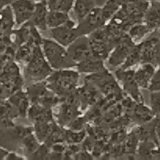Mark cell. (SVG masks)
Here are the masks:
<instances>
[{
  "label": "cell",
  "mask_w": 160,
  "mask_h": 160,
  "mask_svg": "<svg viewBox=\"0 0 160 160\" xmlns=\"http://www.w3.org/2000/svg\"><path fill=\"white\" fill-rule=\"evenodd\" d=\"M106 25L88 35L92 55L102 60L108 59L119 41L109 34Z\"/></svg>",
  "instance_id": "5"
},
{
  "label": "cell",
  "mask_w": 160,
  "mask_h": 160,
  "mask_svg": "<svg viewBox=\"0 0 160 160\" xmlns=\"http://www.w3.org/2000/svg\"><path fill=\"white\" fill-rule=\"evenodd\" d=\"M148 90L151 92H160V68L158 67L150 81Z\"/></svg>",
  "instance_id": "32"
},
{
  "label": "cell",
  "mask_w": 160,
  "mask_h": 160,
  "mask_svg": "<svg viewBox=\"0 0 160 160\" xmlns=\"http://www.w3.org/2000/svg\"><path fill=\"white\" fill-rule=\"evenodd\" d=\"M146 1H148V2H152V1H154V0H146Z\"/></svg>",
  "instance_id": "39"
},
{
  "label": "cell",
  "mask_w": 160,
  "mask_h": 160,
  "mask_svg": "<svg viewBox=\"0 0 160 160\" xmlns=\"http://www.w3.org/2000/svg\"><path fill=\"white\" fill-rule=\"evenodd\" d=\"M156 1H159V2H160V0H156Z\"/></svg>",
  "instance_id": "40"
},
{
  "label": "cell",
  "mask_w": 160,
  "mask_h": 160,
  "mask_svg": "<svg viewBox=\"0 0 160 160\" xmlns=\"http://www.w3.org/2000/svg\"><path fill=\"white\" fill-rule=\"evenodd\" d=\"M25 159H26L25 156H20V155L14 152H9V153L8 154V156H6L5 160H22Z\"/></svg>",
  "instance_id": "35"
},
{
  "label": "cell",
  "mask_w": 160,
  "mask_h": 160,
  "mask_svg": "<svg viewBox=\"0 0 160 160\" xmlns=\"http://www.w3.org/2000/svg\"><path fill=\"white\" fill-rule=\"evenodd\" d=\"M137 43L132 40L128 34H123L112 50L111 51L108 57V63L112 67H120L126 60L127 57L130 54L134 47Z\"/></svg>",
  "instance_id": "6"
},
{
  "label": "cell",
  "mask_w": 160,
  "mask_h": 160,
  "mask_svg": "<svg viewBox=\"0 0 160 160\" xmlns=\"http://www.w3.org/2000/svg\"><path fill=\"white\" fill-rule=\"evenodd\" d=\"M34 48V46L29 43H25L20 45L16 51L15 60L17 62H23L26 64L32 57Z\"/></svg>",
  "instance_id": "27"
},
{
  "label": "cell",
  "mask_w": 160,
  "mask_h": 160,
  "mask_svg": "<svg viewBox=\"0 0 160 160\" xmlns=\"http://www.w3.org/2000/svg\"><path fill=\"white\" fill-rule=\"evenodd\" d=\"M33 1H34L35 2H42V1H45V0H33Z\"/></svg>",
  "instance_id": "38"
},
{
  "label": "cell",
  "mask_w": 160,
  "mask_h": 160,
  "mask_svg": "<svg viewBox=\"0 0 160 160\" xmlns=\"http://www.w3.org/2000/svg\"><path fill=\"white\" fill-rule=\"evenodd\" d=\"M14 0H1V4H2V8L5 7L6 6H10L12 2H13Z\"/></svg>",
  "instance_id": "37"
},
{
  "label": "cell",
  "mask_w": 160,
  "mask_h": 160,
  "mask_svg": "<svg viewBox=\"0 0 160 160\" xmlns=\"http://www.w3.org/2000/svg\"><path fill=\"white\" fill-rule=\"evenodd\" d=\"M10 6L13 11L16 23L21 26L31 20L35 9L36 2L33 0H14Z\"/></svg>",
  "instance_id": "11"
},
{
  "label": "cell",
  "mask_w": 160,
  "mask_h": 160,
  "mask_svg": "<svg viewBox=\"0 0 160 160\" xmlns=\"http://www.w3.org/2000/svg\"><path fill=\"white\" fill-rule=\"evenodd\" d=\"M42 48L47 61L54 70L72 69L77 66V62L70 56L67 47L53 39L44 38Z\"/></svg>",
  "instance_id": "2"
},
{
  "label": "cell",
  "mask_w": 160,
  "mask_h": 160,
  "mask_svg": "<svg viewBox=\"0 0 160 160\" xmlns=\"http://www.w3.org/2000/svg\"><path fill=\"white\" fill-rule=\"evenodd\" d=\"M7 100L16 109L19 117L24 118L28 116L30 104H31V102L27 92H23L22 89H20L8 98Z\"/></svg>",
  "instance_id": "12"
},
{
  "label": "cell",
  "mask_w": 160,
  "mask_h": 160,
  "mask_svg": "<svg viewBox=\"0 0 160 160\" xmlns=\"http://www.w3.org/2000/svg\"><path fill=\"white\" fill-rule=\"evenodd\" d=\"M134 72L135 71L131 69L124 70L119 67L118 70H116L115 75L117 79L121 82L124 92L135 102L138 103L142 102L143 98L139 91V88H141L139 87L134 78Z\"/></svg>",
  "instance_id": "8"
},
{
  "label": "cell",
  "mask_w": 160,
  "mask_h": 160,
  "mask_svg": "<svg viewBox=\"0 0 160 160\" xmlns=\"http://www.w3.org/2000/svg\"><path fill=\"white\" fill-rule=\"evenodd\" d=\"M73 103H65L62 106L60 112L59 114V119L60 123H67L70 122V120L76 117L78 110Z\"/></svg>",
  "instance_id": "30"
},
{
  "label": "cell",
  "mask_w": 160,
  "mask_h": 160,
  "mask_svg": "<svg viewBox=\"0 0 160 160\" xmlns=\"http://www.w3.org/2000/svg\"><path fill=\"white\" fill-rule=\"evenodd\" d=\"M150 108L156 117H160V92H151L149 95Z\"/></svg>",
  "instance_id": "31"
},
{
  "label": "cell",
  "mask_w": 160,
  "mask_h": 160,
  "mask_svg": "<svg viewBox=\"0 0 160 160\" xmlns=\"http://www.w3.org/2000/svg\"><path fill=\"white\" fill-rule=\"evenodd\" d=\"M123 2L124 0H107L104 6H102V14L107 23L120 10Z\"/></svg>",
  "instance_id": "25"
},
{
  "label": "cell",
  "mask_w": 160,
  "mask_h": 160,
  "mask_svg": "<svg viewBox=\"0 0 160 160\" xmlns=\"http://www.w3.org/2000/svg\"><path fill=\"white\" fill-rule=\"evenodd\" d=\"M155 66L160 68V38L156 42L155 49Z\"/></svg>",
  "instance_id": "34"
},
{
  "label": "cell",
  "mask_w": 160,
  "mask_h": 160,
  "mask_svg": "<svg viewBox=\"0 0 160 160\" xmlns=\"http://www.w3.org/2000/svg\"><path fill=\"white\" fill-rule=\"evenodd\" d=\"M23 78L20 67L15 61L9 62L1 69V98L7 99L17 91L22 89Z\"/></svg>",
  "instance_id": "4"
},
{
  "label": "cell",
  "mask_w": 160,
  "mask_h": 160,
  "mask_svg": "<svg viewBox=\"0 0 160 160\" xmlns=\"http://www.w3.org/2000/svg\"><path fill=\"white\" fill-rule=\"evenodd\" d=\"M54 71L47 61L42 46H35L31 59L25 64L23 78L30 83L44 81Z\"/></svg>",
  "instance_id": "3"
},
{
  "label": "cell",
  "mask_w": 160,
  "mask_h": 160,
  "mask_svg": "<svg viewBox=\"0 0 160 160\" xmlns=\"http://www.w3.org/2000/svg\"><path fill=\"white\" fill-rule=\"evenodd\" d=\"M107 21L102 14L101 7H96L77 25L78 35H89L106 24Z\"/></svg>",
  "instance_id": "7"
},
{
  "label": "cell",
  "mask_w": 160,
  "mask_h": 160,
  "mask_svg": "<svg viewBox=\"0 0 160 160\" xmlns=\"http://www.w3.org/2000/svg\"><path fill=\"white\" fill-rule=\"evenodd\" d=\"M76 67L77 70L80 73H85L88 75L99 73L106 70L104 60L94 56H90L84 60L78 62Z\"/></svg>",
  "instance_id": "15"
},
{
  "label": "cell",
  "mask_w": 160,
  "mask_h": 160,
  "mask_svg": "<svg viewBox=\"0 0 160 160\" xmlns=\"http://www.w3.org/2000/svg\"><path fill=\"white\" fill-rule=\"evenodd\" d=\"M143 22L152 32L160 30V2L152 1L144 16Z\"/></svg>",
  "instance_id": "14"
},
{
  "label": "cell",
  "mask_w": 160,
  "mask_h": 160,
  "mask_svg": "<svg viewBox=\"0 0 160 160\" xmlns=\"http://www.w3.org/2000/svg\"><path fill=\"white\" fill-rule=\"evenodd\" d=\"M95 7V0H75L73 10L78 22L84 20Z\"/></svg>",
  "instance_id": "20"
},
{
  "label": "cell",
  "mask_w": 160,
  "mask_h": 160,
  "mask_svg": "<svg viewBox=\"0 0 160 160\" xmlns=\"http://www.w3.org/2000/svg\"><path fill=\"white\" fill-rule=\"evenodd\" d=\"M69 13L61 11L49 10L48 15V27L49 29L65 24L70 20Z\"/></svg>",
  "instance_id": "23"
},
{
  "label": "cell",
  "mask_w": 160,
  "mask_h": 160,
  "mask_svg": "<svg viewBox=\"0 0 160 160\" xmlns=\"http://www.w3.org/2000/svg\"><path fill=\"white\" fill-rule=\"evenodd\" d=\"M67 50L70 56L77 64L93 56L91 49L88 35L79 36L73 43L67 47Z\"/></svg>",
  "instance_id": "10"
},
{
  "label": "cell",
  "mask_w": 160,
  "mask_h": 160,
  "mask_svg": "<svg viewBox=\"0 0 160 160\" xmlns=\"http://www.w3.org/2000/svg\"><path fill=\"white\" fill-rule=\"evenodd\" d=\"M49 34L52 39L67 48L79 37L76 23L72 19L62 26L51 28Z\"/></svg>",
  "instance_id": "9"
},
{
  "label": "cell",
  "mask_w": 160,
  "mask_h": 160,
  "mask_svg": "<svg viewBox=\"0 0 160 160\" xmlns=\"http://www.w3.org/2000/svg\"><path fill=\"white\" fill-rule=\"evenodd\" d=\"M141 48H142V46H141L140 42V43H138L137 45L134 47L132 51H131V52H130V54L128 55L126 60L123 62V65L120 67V68L124 69V70H127V69H131V67L138 65V63H141V58H142Z\"/></svg>",
  "instance_id": "28"
},
{
  "label": "cell",
  "mask_w": 160,
  "mask_h": 160,
  "mask_svg": "<svg viewBox=\"0 0 160 160\" xmlns=\"http://www.w3.org/2000/svg\"><path fill=\"white\" fill-rule=\"evenodd\" d=\"M34 132L36 137L41 143L48 140L53 129V124L52 122H37L34 123Z\"/></svg>",
  "instance_id": "22"
},
{
  "label": "cell",
  "mask_w": 160,
  "mask_h": 160,
  "mask_svg": "<svg viewBox=\"0 0 160 160\" xmlns=\"http://www.w3.org/2000/svg\"><path fill=\"white\" fill-rule=\"evenodd\" d=\"M49 151L46 145H41L40 147L30 156L32 159H48Z\"/></svg>",
  "instance_id": "33"
},
{
  "label": "cell",
  "mask_w": 160,
  "mask_h": 160,
  "mask_svg": "<svg viewBox=\"0 0 160 160\" xmlns=\"http://www.w3.org/2000/svg\"><path fill=\"white\" fill-rule=\"evenodd\" d=\"M160 36H149L146 40L141 42V63H152L155 65V49Z\"/></svg>",
  "instance_id": "18"
},
{
  "label": "cell",
  "mask_w": 160,
  "mask_h": 160,
  "mask_svg": "<svg viewBox=\"0 0 160 160\" xmlns=\"http://www.w3.org/2000/svg\"><path fill=\"white\" fill-rule=\"evenodd\" d=\"M40 143L41 142L36 137L34 132H31L23 139L21 146L23 148L24 153H26V155L28 156H31L40 147Z\"/></svg>",
  "instance_id": "26"
},
{
  "label": "cell",
  "mask_w": 160,
  "mask_h": 160,
  "mask_svg": "<svg viewBox=\"0 0 160 160\" xmlns=\"http://www.w3.org/2000/svg\"><path fill=\"white\" fill-rule=\"evenodd\" d=\"M152 31L146 26L144 22L135 23L132 25L128 31V34L132 38L135 43H140L142 42V39L148 34H152Z\"/></svg>",
  "instance_id": "21"
},
{
  "label": "cell",
  "mask_w": 160,
  "mask_h": 160,
  "mask_svg": "<svg viewBox=\"0 0 160 160\" xmlns=\"http://www.w3.org/2000/svg\"><path fill=\"white\" fill-rule=\"evenodd\" d=\"M49 9L45 1L38 2H36L35 9L31 17V22L34 24L39 31H46L48 29V15Z\"/></svg>",
  "instance_id": "13"
},
{
  "label": "cell",
  "mask_w": 160,
  "mask_h": 160,
  "mask_svg": "<svg viewBox=\"0 0 160 160\" xmlns=\"http://www.w3.org/2000/svg\"><path fill=\"white\" fill-rule=\"evenodd\" d=\"M28 119L31 122H52L53 117L52 109L41 104H31L28 112Z\"/></svg>",
  "instance_id": "16"
},
{
  "label": "cell",
  "mask_w": 160,
  "mask_h": 160,
  "mask_svg": "<svg viewBox=\"0 0 160 160\" xmlns=\"http://www.w3.org/2000/svg\"><path fill=\"white\" fill-rule=\"evenodd\" d=\"M74 2L75 0H46L49 10L61 11L67 13L73 9Z\"/></svg>",
  "instance_id": "29"
},
{
  "label": "cell",
  "mask_w": 160,
  "mask_h": 160,
  "mask_svg": "<svg viewBox=\"0 0 160 160\" xmlns=\"http://www.w3.org/2000/svg\"><path fill=\"white\" fill-rule=\"evenodd\" d=\"M16 20L11 6H6L1 9V36H9L13 31Z\"/></svg>",
  "instance_id": "19"
},
{
  "label": "cell",
  "mask_w": 160,
  "mask_h": 160,
  "mask_svg": "<svg viewBox=\"0 0 160 160\" xmlns=\"http://www.w3.org/2000/svg\"><path fill=\"white\" fill-rule=\"evenodd\" d=\"M134 117L138 122L146 123L151 121L156 117L155 114L152 111L151 108L145 106L142 102H139L134 109Z\"/></svg>",
  "instance_id": "24"
},
{
  "label": "cell",
  "mask_w": 160,
  "mask_h": 160,
  "mask_svg": "<svg viewBox=\"0 0 160 160\" xmlns=\"http://www.w3.org/2000/svg\"><path fill=\"white\" fill-rule=\"evenodd\" d=\"M80 73L71 69L55 70L46 80L47 85L59 98H66L75 92Z\"/></svg>",
  "instance_id": "1"
},
{
  "label": "cell",
  "mask_w": 160,
  "mask_h": 160,
  "mask_svg": "<svg viewBox=\"0 0 160 160\" xmlns=\"http://www.w3.org/2000/svg\"><path fill=\"white\" fill-rule=\"evenodd\" d=\"M156 70V67L152 63H142L134 72V78L141 88L148 89L150 81Z\"/></svg>",
  "instance_id": "17"
},
{
  "label": "cell",
  "mask_w": 160,
  "mask_h": 160,
  "mask_svg": "<svg viewBox=\"0 0 160 160\" xmlns=\"http://www.w3.org/2000/svg\"><path fill=\"white\" fill-rule=\"evenodd\" d=\"M157 118L158 120L157 123H156V134H157V138L160 145V117H157Z\"/></svg>",
  "instance_id": "36"
}]
</instances>
